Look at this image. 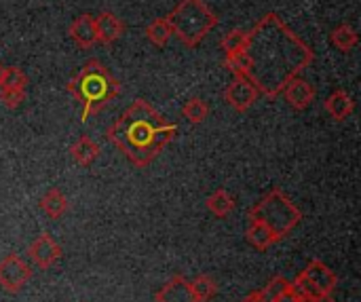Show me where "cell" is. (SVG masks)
<instances>
[{
  "instance_id": "9a60e30c",
  "label": "cell",
  "mask_w": 361,
  "mask_h": 302,
  "mask_svg": "<svg viewBox=\"0 0 361 302\" xmlns=\"http://www.w3.org/2000/svg\"><path fill=\"white\" fill-rule=\"evenodd\" d=\"M99 152H102L99 150V144L95 140H91V138H87V135L78 138L72 144V148H70V155H72L74 163H78L82 167H89L91 163H95L97 157H99Z\"/></svg>"
},
{
  "instance_id": "2e32d148",
  "label": "cell",
  "mask_w": 361,
  "mask_h": 302,
  "mask_svg": "<svg viewBox=\"0 0 361 302\" xmlns=\"http://www.w3.org/2000/svg\"><path fill=\"white\" fill-rule=\"evenodd\" d=\"M40 210H42L49 218L57 220V218H61V216L68 212V199H66V195H63L59 188H51V191L40 199Z\"/></svg>"
},
{
  "instance_id": "cb8c5ba5",
  "label": "cell",
  "mask_w": 361,
  "mask_h": 302,
  "mask_svg": "<svg viewBox=\"0 0 361 302\" xmlns=\"http://www.w3.org/2000/svg\"><path fill=\"white\" fill-rule=\"evenodd\" d=\"M245 36H247V30H241V28H235L231 30L226 36H222L220 40V47L224 51V55H235L243 49L245 44Z\"/></svg>"
},
{
  "instance_id": "4fadbf2b",
  "label": "cell",
  "mask_w": 361,
  "mask_h": 302,
  "mask_svg": "<svg viewBox=\"0 0 361 302\" xmlns=\"http://www.w3.org/2000/svg\"><path fill=\"white\" fill-rule=\"evenodd\" d=\"M324 108H326V112H328L334 121L343 123V121H347V119L353 114L355 102H353V97H351L345 89H334V91L330 93V97L326 99Z\"/></svg>"
},
{
  "instance_id": "7c38bea8",
  "label": "cell",
  "mask_w": 361,
  "mask_h": 302,
  "mask_svg": "<svg viewBox=\"0 0 361 302\" xmlns=\"http://www.w3.org/2000/svg\"><path fill=\"white\" fill-rule=\"evenodd\" d=\"M70 38L80 47V49H91L97 42V32H95V17L89 13L78 15L70 23Z\"/></svg>"
},
{
  "instance_id": "8992f818",
  "label": "cell",
  "mask_w": 361,
  "mask_h": 302,
  "mask_svg": "<svg viewBox=\"0 0 361 302\" xmlns=\"http://www.w3.org/2000/svg\"><path fill=\"white\" fill-rule=\"evenodd\" d=\"M294 292L300 296V298H313V301H326L334 288H336V273L319 262V260H313L292 284Z\"/></svg>"
},
{
  "instance_id": "8fae6325",
  "label": "cell",
  "mask_w": 361,
  "mask_h": 302,
  "mask_svg": "<svg viewBox=\"0 0 361 302\" xmlns=\"http://www.w3.org/2000/svg\"><path fill=\"white\" fill-rule=\"evenodd\" d=\"M95 32H97V42L102 44H112L116 42L123 32H125V23L121 21V17H116L110 11H104L95 17Z\"/></svg>"
},
{
  "instance_id": "5bb4252c",
  "label": "cell",
  "mask_w": 361,
  "mask_h": 302,
  "mask_svg": "<svg viewBox=\"0 0 361 302\" xmlns=\"http://www.w3.org/2000/svg\"><path fill=\"white\" fill-rule=\"evenodd\" d=\"M157 302H197L190 290V282L184 277H171L159 292H157Z\"/></svg>"
},
{
  "instance_id": "83f0119b",
  "label": "cell",
  "mask_w": 361,
  "mask_h": 302,
  "mask_svg": "<svg viewBox=\"0 0 361 302\" xmlns=\"http://www.w3.org/2000/svg\"><path fill=\"white\" fill-rule=\"evenodd\" d=\"M241 302H264V301H262V296H260L258 292H252L245 301H241Z\"/></svg>"
},
{
  "instance_id": "7402d4cb",
  "label": "cell",
  "mask_w": 361,
  "mask_h": 302,
  "mask_svg": "<svg viewBox=\"0 0 361 302\" xmlns=\"http://www.w3.org/2000/svg\"><path fill=\"white\" fill-rule=\"evenodd\" d=\"M190 290H192V296L197 302H209L218 294V284L209 275H199L190 284Z\"/></svg>"
},
{
  "instance_id": "6da1fadb",
  "label": "cell",
  "mask_w": 361,
  "mask_h": 302,
  "mask_svg": "<svg viewBox=\"0 0 361 302\" xmlns=\"http://www.w3.org/2000/svg\"><path fill=\"white\" fill-rule=\"evenodd\" d=\"M313 61L315 51L271 11L247 30L243 49L224 57V68L235 76L250 78L260 95L277 97Z\"/></svg>"
},
{
  "instance_id": "603a6c76",
  "label": "cell",
  "mask_w": 361,
  "mask_h": 302,
  "mask_svg": "<svg viewBox=\"0 0 361 302\" xmlns=\"http://www.w3.org/2000/svg\"><path fill=\"white\" fill-rule=\"evenodd\" d=\"M25 87H27V76L23 74V70H19L17 66L2 68V72H0V89H21V91H25Z\"/></svg>"
},
{
  "instance_id": "30bf717a",
  "label": "cell",
  "mask_w": 361,
  "mask_h": 302,
  "mask_svg": "<svg viewBox=\"0 0 361 302\" xmlns=\"http://www.w3.org/2000/svg\"><path fill=\"white\" fill-rule=\"evenodd\" d=\"M281 93L286 95L288 104H290L294 110H307V108L313 104L315 95H317L315 87H313L309 80L300 78V76H294V78L283 87Z\"/></svg>"
},
{
  "instance_id": "ba28073f",
  "label": "cell",
  "mask_w": 361,
  "mask_h": 302,
  "mask_svg": "<svg viewBox=\"0 0 361 302\" xmlns=\"http://www.w3.org/2000/svg\"><path fill=\"white\" fill-rule=\"evenodd\" d=\"M260 97V91L256 89V85L245 78V76H235L233 83L226 87L224 91V99L231 108H235L237 112H247L256 99Z\"/></svg>"
},
{
  "instance_id": "d4e9b609",
  "label": "cell",
  "mask_w": 361,
  "mask_h": 302,
  "mask_svg": "<svg viewBox=\"0 0 361 302\" xmlns=\"http://www.w3.org/2000/svg\"><path fill=\"white\" fill-rule=\"evenodd\" d=\"M290 286H292V284H290L288 279H283V277H273L262 290H258V294L262 296V301L264 302H273L279 294H283Z\"/></svg>"
},
{
  "instance_id": "e0dca14e",
  "label": "cell",
  "mask_w": 361,
  "mask_h": 302,
  "mask_svg": "<svg viewBox=\"0 0 361 302\" xmlns=\"http://www.w3.org/2000/svg\"><path fill=\"white\" fill-rule=\"evenodd\" d=\"M247 241H250V246H254L256 250H260V252H264V250H269L273 243H277V237L262 224V222H258V220H254V218H250V226H247Z\"/></svg>"
},
{
  "instance_id": "f1b7e54d",
  "label": "cell",
  "mask_w": 361,
  "mask_h": 302,
  "mask_svg": "<svg viewBox=\"0 0 361 302\" xmlns=\"http://www.w3.org/2000/svg\"><path fill=\"white\" fill-rule=\"evenodd\" d=\"M0 72H2V66H0Z\"/></svg>"
},
{
  "instance_id": "7a4b0ae2",
  "label": "cell",
  "mask_w": 361,
  "mask_h": 302,
  "mask_svg": "<svg viewBox=\"0 0 361 302\" xmlns=\"http://www.w3.org/2000/svg\"><path fill=\"white\" fill-rule=\"evenodd\" d=\"M178 125L169 123L146 99H135L106 131V138L137 167H146L176 138Z\"/></svg>"
},
{
  "instance_id": "277c9868",
  "label": "cell",
  "mask_w": 361,
  "mask_h": 302,
  "mask_svg": "<svg viewBox=\"0 0 361 302\" xmlns=\"http://www.w3.org/2000/svg\"><path fill=\"white\" fill-rule=\"evenodd\" d=\"M171 34H176L188 49H195L220 23V17L205 4V0H180L165 17Z\"/></svg>"
},
{
  "instance_id": "44dd1931",
  "label": "cell",
  "mask_w": 361,
  "mask_h": 302,
  "mask_svg": "<svg viewBox=\"0 0 361 302\" xmlns=\"http://www.w3.org/2000/svg\"><path fill=\"white\" fill-rule=\"evenodd\" d=\"M182 116L190 123V125H201L207 116H209V106L205 99L201 97H190L184 106H182Z\"/></svg>"
},
{
  "instance_id": "52a82bcc",
  "label": "cell",
  "mask_w": 361,
  "mask_h": 302,
  "mask_svg": "<svg viewBox=\"0 0 361 302\" xmlns=\"http://www.w3.org/2000/svg\"><path fill=\"white\" fill-rule=\"evenodd\" d=\"M32 277L30 265L17 254H6L0 260V288L8 294H17Z\"/></svg>"
},
{
  "instance_id": "484cf974",
  "label": "cell",
  "mask_w": 361,
  "mask_h": 302,
  "mask_svg": "<svg viewBox=\"0 0 361 302\" xmlns=\"http://www.w3.org/2000/svg\"><path fill=\"white\" fill-rule=\"evenodd\" d=\"M23 99H25V91H21V89H0V102L8 110L19 108Z\"/></svg>"
},
{
  "instance_id": "5b68a950",
  "label": "cell",
  "mask_w": 361,
  "mask_h": 302,
  "mask_svg": "<svg viewBox=\"0 0 361 302\" xmlns=\"http://www.w3.org/2000/svg\"><path fill=\"white\" fill-rule=\"evenodd\" d=\"M250 218L262 222L279 241V239L288 237L300 224L302 212L298 210V205H294L286 197L283 191L273 188L250 210Z\"/></svg>"
},
{
  "instance_id": "3957f363",
  "label": "cell",
  "mask_w": 361,
  "mask_h": 302,
  "mask_svg": "<svg viewBox=\"0 0 361 302\" xmlns=\"http://www.w3.org/2000/svg\"><path fill=\"white\" fill-rule=\"evenodd\" d=\"M66 89L82 104L80 121L87 123L93 114L102 112L110 102H114V97L121 93V83L99 59H89L80 72L70 78Z\"/></svg>"
},
{
  "instance_id": "ffe728a7",
  "label": "cell",
  "mask_w": 361,
  "mask_h": 302,
  "mask_svg": "<svg viewBox=\"0 0 361 302\" xmlns=\"http://www.w3.org/2000/svg\"><path fill=\"white\" fill-rule=\"evenodd\" d=\"M171 28L167 23L165 17H157L146 25V38L154 44V47H167L169 38H171Z\"/></svg>"
},
{
  "instance_id": "9c48e42d",
  "label": "cell",
  "mask_w": 361,
  "mask_h": 302,
  "mask_svg": "<svg viewBox=\"0 0 361 302\" xmlns=\"http://www.w3.org/2000/svg\"><path fill=\"white\" fill-rule=\"evenodd\" d=\"M27 256H30V260H32L36 267H40V269H51V267L59 260L61 248H59V243H57L49 233H42V235H38V237L32 241V246L27 248Z\"/></svg>"
},
{
  "instance_id": "d6986e66",
  "label": "cell",
  "mask_w": 361,
  "mask_h": 302,
  "mask_svg": "<svg viewBox=\"0 0 361 302\" xmlns=\"http://www.w3.org/2000/svg\"><path fill=\"white\" fill-rule=\"evenodd\" d=\"M235 199H233V195L228 193V191H224V188H218L214 195H209L207 197V210L214 214V216H218V218H224V216H228L233 210H235Z\"/></svg>"
},
{
  "instance_id": "ac0fdd59",
  "label": "cell",
  "mask_w": 361,
  "mask_h": 302,
  "mask_svg": "<svg viewBox=\"0 0 361 302\" xmlns=\"http://www.w3.org/2000/svg\"><path fill=\"white\" fill-rule=\"evenodd\" d=\"M330 42H332L338 51L349 53V51H353V49L357 47L360 36H357V32H355L349 23H341V25H336V28L332 30Z\"/></svg>"
},
{
  "instance_id": "4316f807",
  "label": "cell",
  "mask_w": 361,
  "mask_h": 302,
  "mask_svg": "<svg viewBox=\"0 0 361 302\" xmlns=\"http://www.w3.org/2000/svg\"><path fill=\"white\" fill-rule=\"evenodd\" d=\"M298 301H300V298H298V294H296V292H294V288L290 286L283 294H279V296H277L273 302H298Z\"/></svg>"
}]
</instances>
